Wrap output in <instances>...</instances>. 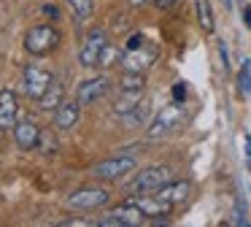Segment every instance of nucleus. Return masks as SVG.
<instances>
[{"instance_id":"nucleus-26","label":"nucleus","mask_w":251,"mask_h":227,"mask_svg":"<svg viewBox=\"0 0 251 227\" xmlns=\"http://www.w3.org/2000/svg\"><path fill=\"white\" fill-rule=\"evenodd\" d=\"M243 143H246V162L251 165V135H246V138H243Z\"/></svg>"},{"instance_id":"nucleus-7","label":"nucleus","mask_w":251,"mask_h":227,"mask_svg":"<svg viewBox=\"0 0 251 227\" xmlns=\"http://www.w3.org/2000/svg\"><path fill=\"white\" fill-rule=\"evenodd\" d=\"M168 181H170V168L151 165L143 173H138L135 181L130 184V189L132 192H157V189L162 187V184H168Z\"/></svg>"},{"instance_id":"nucleus-4","label":"nucleus","mask_w":251,"mask_h":227,"mask_svg":"<svg viewBox=\"0 0 251 227\" xmlns=\"http://www.w3.org/2000/svg\"><path fill=\"white\" fill-rule=\"evenodd\" d=\"M143 219H146V216H143V211L127 200L125 205L108 211V214H105L98 225L100 227H135V225H143Z\"/></svg>"},{"instance_id":"nucleus-10","label":"nucleus","mask_w":251,"mask_h":227,"mask_svg":"<svg viewBox=\"0 0 251 227\" xmlns=\"http://www.w3.org/2000/svg\"><path fill=\"white\" fill-rule=\"evenodd\" d=\"M19 122V100L17 92L3 86L0 89V130H14V124Z\"/></svg>"},{"instance_id":"nucleus-20","label":"nucleus","mask_w":251,"mask_h":227,"mask_svg":"<svg viewBox=\"0 0 251 227\" xmlns=\"http://www.w3.org/2000/svg\"><path fill=\"white\" fill-rule=\"evenodd\" d=\"M68 5H71L76 19H89L92 16V0H68Z\"/></svg>"},{"instance_id":"nucleus-21","label":"nucleus","mask_w":251,"mask_h":227,"mask_svg":"<svg viewBox=\"0 0 251 227\" xmlns=\"http://www.w3.org/2000/svg\"><path fill=\"white\" fill-rule=\"evenodd\" d=\"M238 84H240V95H251V62H246L238 73Z\"/></svg>"},{"instance_id":"nucleus-3","label":"nucleus","mask_w":251,"mask_h":227,"mask_svg":"<svg viewBox=\"0 0 251 227\" xmlns=\"http://www.w3.org/2000/svg\"><path fill=\"white\" fill-rule=\"evenodd\" d=\"M108 198L111 195L105 192L103 187H87V189L73 192L71 198L65 200V205L73 211H95V208H103V205L108 203Z\"/></svg>"},{"instance_id":"nucleus-32","label":"nucleus","mask_w":251,"mask_h":227,"mask_svg":"<svg viewBox=\"0 0 251 227\" xmlns=\"http://www.w3.org/2000/svg\"><path fill=\"white\" fill-rule=\"evenodd\" d=\"M146 0H130V5H143Z\"/></svg>"},{"instance_id":"nucleus-1","label":"nucleus","mask_w":251,"mask_h":227,"mask_svg":"<svg viewBox=\"0 0 251 227\" xmlns=\"http://www.w3.org/2000/svg\"><path fill=\"white\" fill-rule=\"evenodd\" d=\"M57 43H60V32L51 25H35V27H30L27 35H25V49H27L30 54H35V57L49 54Z\"/></svg>"},{"instance_id":"nucleus-2","label":"nucleus","mask_w":251,"mask_h":227,"mask_svg":"<svg viewBox=\"0 0 251 227\" xmlns=\"http://www.w3.org/2000/svg\"><path fill=\"white\" fill-rule=\"evenodd\" d=\"M105 46H108L105 30H100V27L89 30L87 38H84V43H81V49H78V62H81V68H95V65L100 62V54H103Z\"/></svg>"},{"instance_id":"nucleus-31","label":"nucleus","mask_w":251,"mask_h":227,"mask_svg":"<svg viewBox=\"0 0 251 227\" xmlns=\"http://www.w3.org/2000/svg\"><path fill=\"white\" fill-rule=\"evenodd\" d=\"M243 16H246V25L251 27V5H249V8H246V14H243Z\"/></svg>"},{"instance_id":"nucleus-30","label":"nucleus","mask_w":251,"mask_h":227,"mask_svg":"<svg viewBox=\"0 0 251 227\" xmlns=\"http://www.w3.org/2000/svg\"><path fill=\"white\" fill-rule=\"evenodd\" d=\"M44 14L46 16H54V19H57V16H60V11H57L54 5H44Z\"/></svg>"},{"instance_id":"nucleus-6","label":"nucleus","mask_w":251,"mask_h":227,"mask_svg":"<svg viewBox=\"0 0 251 227\" xmlns=\"http://www.w3.org/2000/svg\"><path fill=\"white\" fill-rule=\"evenodd\" d=\"M51 81H54V79H51L49 70L38 68V65H27V68H25V73H22V89H25V95H27V97L38 100V97L49 89Z\"/></svg>"},{"instance_id":"nucleus-28","label":"nucleus","mask_w":251,"mask_h":227,"mask_svg":"<svg viewBox=\"0 0 251 227\" xmlns=\"http://www.w3.org/2000/svg\"><path fill=\"white\" fill-rule=\"evenodd\" d=\"M154 3H157L159 8H173V5L178 3V0H154Z\"/></svg>"},{"instance_id":"nucleus-11","label":"nucleus","mask_w":251,"mask_h":227,"mask_svg":"<svg viewBox=\"0 0 251 227\" xmlns=\"http://www.w3.org/2000/svg\"><path fill=\"white\" fill-rule=\"evenodd\" d=\"M105 92H108V79H105V76H95V79H87V81L78 84L76 100L81 103V106H92V103H98Z\"/></svg>"},{"instance_id":"nucleus-22","label":"nucleus","mask_w":251,"mask_h":227,"mask_svg":"<svg viewBox=\"0 0 251 227\" xmlns=\"http://www.w3.org/2000/svg\"><path fill=\"white\" fill-rule=\"evenodd\" d=\"M116 57H122V54H116L114 49H111V43H108V46L103 49V54H100V62H98V65H103V68H108L111 62H116Z\"/></svg>"},{"instance_id":"nucleus-18","label":"nucleus","mask_w":251,"mask_h":227,"mask_svg":"<svg viewBox=\"0 0 251 227\" xmlns=\"http://www.w3.org/2000/svg\"><path fill=\"white\" fill-rule=\"evenodd\" d=\"M143 95H138V92H122V97L114 103V114L116 116H130L132 111H135V106L141 103Z\"/></svg>"},{"instance_id":"nucleus-12","label":"nucleus","mask_w":251,"mask_h":227,"mask_svg":"<svg viewBox=\"0 0 251 227\" xmlns=\"http://www.w3.org/2000/svg\"><path fill=\"white\" fill-rule=\"evenodd\" d=\"M38 138H41V127L33 122V119H22V122L14 124V141L22 151H30L38 146Z\"/></svg>"},{"instance_id":"nucleus-15","label":"nucleus","mask_w":251,"mask_h":227,"mask_svg":"<svg viewBox=\"0 0 251 227\" xmlns=\"http://www.w3.org/2000/svg\"><path fill=\"white\" fill-rule=\"evenodd\" d=\"M192 195V184L189 181H168L157 189V198H162L165 203L176 205V203H184L186 198Z\"/></svg>"},{"instance_id":"nucleus-5","label":"nucleus","mask_w":251,"mask_h":227,"mask_svg":"<svg viewBox=\"0 0 251 227\" xmlns=\"http://www.w3.org/2000/svg\"><path fill=\"white\" fill-rule=\"evenodd\" d=\"M157 46L154 43H143V46L138 49H130V52H125L119 57V65L125 70H135V73H143V70L149 68V65H154V59H157Z\"/></svg>"},{"instance_id":"nucleus-19","label":"nucleus","mask_w":251,"mask_h":227,"mask_svg":"<svg viewBox=\"0 0 251 227\" xmlns=\"http://www.w3.org/2000/svg\"><path fill=\"white\" fill-rule=\"evenodd\" d=\"M197 19H200V27L211 32L213 30V14H211V5L208 0H197Z\"/></svg>"},{"instance_id":"nucleus-8","label":"nucleus","mask_w":251,"mask_h":227,"mask_svg":"<svg viewBox=\"0 0 251 227\" xmlns=\"http://www.w3.org/2000/svg\"><path fill=\"white\" fill-rule=\"evenodd\" d=\"M130 170H135V157H111V160H103L95 165V176L103 178V181L122 178Z\"/></svg>"},{"instance_id":"nucleus-27","label":"nucleus","mask_w":251,"mask_h":227,"mask_svg":"<svg viewBox=\"0 0 251 227\" xmlns=\"http://www.w3.org/2000/svg\"><path fill=\"white\" fill-rule=\"evenodd\" d=\"M84 225H89V222H84V219H73V222H62V227H84Z\"/></svg>"},{"instance_id":"nucleus-16","label":"nucleus","mask_w":251,"mask_h":227,"mask_svg":"<svg viewBox=\"0 0 251 227\" xmlns=\"http://www.w3.org/2000/svg\"><path fill=\"white\" fill-rule=\"evenodd\" d=\"M62 97H65V86H62L60 81H51L49 89H46L44 95L38 97V108H41V111H51V108H60Z\"/></svg>"},{"instance_id":"nucleus-23","label":"nucleus","mask_w":251,"mask_h":227,"mask_svg":"<svg viewBox=\"0 0 251 227\" xmlns=\"http://www.w3.org/2000/svg\"><path fill=\"white\" fill-rule=\"evenodd\" d=\"M38 143H41V146H44V154H54V151H57V146H54V141H51V138H49V135H41V138H38Z\"/></svg>"},{"instance_id":"nucleus-25","label":"nucleus","mask_w":251,"mask_h":227,"mask_svg":"<svg viewBox=\"0 0 251 227\" xmlns=\"http://www.w3.org/2000/svg\"><path fill=\"white\" fill-rule=\"evenodd\" d=\"M143 43H146V41H143V35H141V32H135V35H130V41L125 43V49L130 52V49H138V46H143Z\"/></svg>"},{"instance_id":"nucleus-17","label":"nucleus","mask_w":251,"mask_h":227,"mask_svg":"<svg viewBox=\"0 0 251 227\" xmlns=\"http://www.w3.org/2000/svg\"><path fill=\"white\" fill-rule=\"evenodd\" d=\"M119 86H122V92H138V95H143V89H146V79H143V73L125 70L122 79H119Z\"/></svg>"},{"instance_id":"nucleus-9","label":"nucleus","mask_w":251,"mask_h":227,"mask_svg":"<svg viewBox=\"0 0 251 227\" xmlns=\"http://www.w3.org/2000/svg\"><path fill=\"white\" fill-rule=\"evenodd\" d=\"M178 119H181V103H173V106H168L165 111H159L157 116H154V122L149 124V130H146V135L149 138H162L165 133H170V130L178 124Z\"/></svg>"},{"instance_id":"nucleus-13","label":"nucleus","mask_w":251,"mask_h":227,"mask_svg":"<svg viewBox=\"0 0 251 227\" xmlns=\"http://www.w3.org/2000/svg\"><path fill=\"white\" fill-rule=\"evenodd\" d=\"M130 203L138 205V208L143 211V216H168L170 208H173V205L165 203L162 198H157V195H143V198L141 195H132Z\"/></svg>"},{"instance_id":"nucleus-14","label":"nucleus","mask_w":251,"mask_h":227,"mask_svg":"<svg viewBox=\"0 0 251 227\" xmlns=\"http://www.w3.org/2000/svg\"><path fill=\"white\" fill-rule=\"evenodd\" d=\"M78 116H81V103L78 100H62L60 108H57V116H54L57 130H73L78 124Z\"/></svg>"},{"instance_id":"nucleus-29","label":"nucleus","mask_w":251,"mask_h":227,"mask_svg":"<svg viewBox=\"0 0 251 227\" xmlns=\"http://www.w3.org/2000/svg\"><path fill=\"white\" fill-rule=\"evenodd\" d=\"M219 54H222V62H224V68H229V59H227V49H224V43H219Z\"/></svg>"},{"instance_id":"nucleus-24","label":"nucleus","mask_w":251,"mask_h":227,"mask_svg":"<svg viewBox=\"0 0 251 227\" xmlns=\"http://www.w3.org/2000/svg\"><path fill=\"white\" fill-rule=\"evenodd\" d=\"M173 97H176V103H184L186 100V84H184V81H178V84L173 86Z\"/></svg>"}]
</instances>
